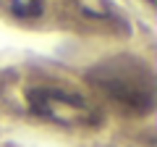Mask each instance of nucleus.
Segmentation results:
<instances>
[{
	"mask_svg": "<svg viewBox=\"0 0 157 147\" xmlns=\"http://www.w3.org/2000/svg\"><path fill=\"white\" fill-rule=\"evenodd\" d=\"M26 105L34 116L63 126H94L100 121L94 105H89L81 95L58 89V87H29Z\"/></svg>",
	"mask_w": 157,
	"mask_h": 147,
	"instance_id": "nucleus-2",
	"label": "nucleus"
},
{
	"mask_svg": "<svg viewBox=\"0 0 157 147\" xmlns=\"http://www.w3.org/2000/svg\"><path fill=\"white\" fill-rule=\"evenodd\" d=\"M86 81L131 113L147 116L155 108V71L144 58H105L86 71Z\"/></svg>",
	"mask_w": 157,
	"mask_h": 147,
	"instance_id": "nucleus-1",
	"label": "nucleus"
}]
</instances>
